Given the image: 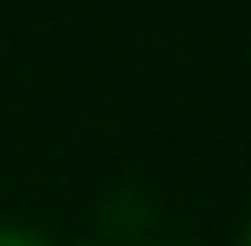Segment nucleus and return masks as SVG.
Segmentation results:
<instances>
[{
    "label": "nucleus",
    "instance_id": "nucleus-1",
    "mask_svg": "<svg viewBox=\"0 0 251 246\" xmlns=\"http://www.w3.org/2000/svg\"><path fill=\"white\" fill-rule=\"evenodd\" d=\"M0 246H53V241L32 225H0Z\"/></svg>",
    "mask_w": 251,
    "mask_h": 246
},
{
    "label": "nucleus",
    "instance_id": "nucleus-2",
    "mask_svg": "<svg viewBox=\"0 0 251 246\" xmlns=\"http://www.w3.org/2000/svg\"><path fill=\"white\" fill-rule=\"evenodd\" d=\"M241 246H251V219H246V230H241Z\"/></svg>",
    "mask_w": 251,
    "mask_h": 246
},
{
    "label": "nucleus",
    "instance_id": "nucleus-3",
    "mask_svg": "<svg viewBox=\"0 0 251 246\" xmlns=\"http://www.w3.org/2000/svg\"><path fill=\"white\" fill-rule=\"evenodd\" d=\"M75 246H97V241H75Z\"/></svg>",
    "mask_w": 251,
    "mask_h": 246
}]
</instances>
